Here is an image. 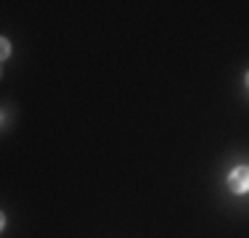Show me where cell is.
I'll list each match as a JSON object with an SVG mask.
<instances>
[{
  "instance_id": "6da1fadb",
  "label": "cell",
  "mask_w": 249,
  "mask_h": 238,
  "mask_svg": "<svg viewBox=\"0 0 249 238\" xmlns=\"http://www.w3.org/2000/svg\"><path fill=\"white\" fill-rule=\"evenodd\" d=\"M228 186L233 193H247L249 190V167H236L228 175Z\"/></svg>"
},
{
  "instance_id": "7a4b0ae2",
  "label": "cell",
  "mask_w": 249,
  "mask_h": 238,
  "mask_svg": "<svg viewBox=\"0 0 249 238\" xmlns=\"http://www.w3.org/2000/svg\"><path fill=\"white\" fill-rule=\"evenodd\" d=\"M0 45H3V58H8V56H11V45H8V40H3Z\"/></svg>"
},
{
  "instance_id": "3957f363",
  "label": "cell",
  "mask_w": 249,
  "mask_h": 238,
  "mask_svg": "<svg viewBox=\"0 0 249 238\" xmlns=\"http://www.w3.org/2000/svg\"><path fill=\"white\" fill-rule=\"evenodd\" d=\"M247 87H249V74H247Z\"/></svg>"
}]
</instances>
